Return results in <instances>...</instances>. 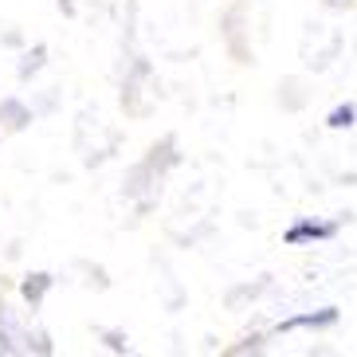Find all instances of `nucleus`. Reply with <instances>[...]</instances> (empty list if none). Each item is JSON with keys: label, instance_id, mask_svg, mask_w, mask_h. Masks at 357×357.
<instances>
[{"label": "nucleus", "instance_id": "1", "mask_svg": "<svg viewBox=\"0 0 357 357\" xmlns=\"http://www.w3.org/2000/svg\"><path fill=\"white\" fill-rule=\"evenodd\" d=\"M337 224H314V220H298L283 231L287 248H303V243H318V240H334Z\"/></svg>", "mask_w": 357, "mask_h": 357}, {"label": "nucleus", "instance_id": "2", "mask_svg": "<svg viewBox=\"0 0 357 357\" xmlns=\"http://www.w3.org/2000/svg\"><path fill=\"white\" fill-rule=\"evenodd\" d=\"M337 322V310L334 306H326V310H318V314H294V318H287L283 326H279V334H291V330H303V326H334Z\"/></svg>", "mask_w": 357, "mask_h": 357}, {"label": "nucleus", "instance_id": "3", "mask_svg": "<svg viewBox=\"0 0 357 357\" xmlns=\"http://www.w3.org/2000/svg\"><path fill=\"white\" fill-rule=\"evenodd\" d=\"M354 118H357V110H354V106H337L334 114H330V126H334V130L354 126Z\"/></svg>", "mask_w": 357, "mask_h": 357}]
</instances>
